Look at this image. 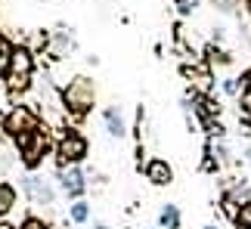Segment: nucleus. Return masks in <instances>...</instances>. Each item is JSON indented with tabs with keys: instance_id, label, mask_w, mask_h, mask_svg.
<instances>
[{
	"instance_id": "1",
	"label": "nucleus",
	"mask_w": 251,
	"mask_h": 229,
	"mask_svg": "<svg viewBox=\"0 0 251 229\" xmlns=\"http://www.w3.org/2000/svg\"><path fill=\"white\" fill-rule=\"evenodd\" d=\"M59 102H62V112L69 114V118H75V121L87 118L90 109L96 106V84L87 78V74H75V78L62 87Z\"/></svg>"
},
{
	"instance_id": "2",
	"label": "nucleus",
	"mask_w": 251,
	"mask_h": 229,
	"mask_svg": "<svg viewBox=\"0 0 251 229\" xmlns=\"http://www.w3.org/2000/svg\"><path fill=\"white\" fill-rule=\"evenodd\" d=\"M41 130V114H37L31 106H13L6 114H3V133L9 139H25L31 133Z\"/></svg>"
},
{
	"instance_id": "3",
	"label": "nucleus",
	"mask_w": 251,
	"mask_h": 229,
	"mask_svg": "<svg viewBox=\"0 0 251 229\" xmlns=\"http://www.w3.org/2000/svg\"><path fill=\"white\" fill-rule=\"evenodd\" d=\"M87 155H90V142L81 130L69 127L56 142V158H59V167H69V164H84Z\"/></svg>"
},
{
	"instance_id": "4",
	"label": "nucleus",
	"mask_w": 251,
	"mask_h": 229,
	"mask_svg": "<svg viewBox=\"0 0 251 229\" xmlns=\"http://www.w3.org/2000/svg\"><path fill=\"white\" fill-rule=\"evenodd\" d=\"M31 78H34V53L28 46H16L13 69H9V78H6L9 93H25L31 87Z\"/></svg>"
},
{
	"instance_id": "5",
	"label": "nucleus",
	"mask_w": 251,
	"mask_h": 229,
	"mask_svg": "<svg viewBox=\"0 0 251 229\" xmlns=\"http://www.w3.org/2000/svg\"><path fill=\"white\" fill-rule=\"evenodd\" d=\"M16 149H19V161H22V167L37 170L44 164V155L50 152V133H47V127H41L37 133H31V137L19 139Z\"/></svg>"
},
{
	"instance_id": "6",
	"label": "nucleus",
	"mask_w": 251,
	"mask_h": 229,
	"mask_svg": "<svg viewBox=\"0 0 251 229\" xmlns=\"http://www.w3.org/2000/svg\"><path fill=\"white\" fill-rule=\"evenodd\" d=\"M22 189H25V195L31 198L34 205H56V189H53L50 180L41 177V174L22 177Z\"/></svg>"
},
{
	"instance_id": "7",
	"label": "nucleus",
	"mask_w": 251,
	"mask_h": 229,
	"mask_svg": "<svg viewBox=\"0 0 251 229\" xmlns=\"http://www.w3.org/2000/svg\"><path fill=\"white\" fill-rule=\"evenodd\" d=\"M59 189L65 192V198L78 202L87 192V180H84V170L81 164H69V167H59Z\"/></svg>"
},
{
	"instance_id": "8",
	"label": "nucleus",
	"mask_w": 251,
	"mask_h": 229,
	"mask_svg": "<svg viewBox=\"0 0 251 229\" xmlns=\"http://www.w3.org/2000/svg\"><path fill=\"white\" fill-rule=\"evenodd\" d=\"M189 96H192V112H196V118H199L201 127H205V124H211V121H220V106L211 99V93L189 90Z\"/></svg>"
},
{
	"instance_id": "9",
	"label": "nucleus",
	"mask_w": 251,
	"mask_h": 229,
	"mask_svg": "<svg viewBox=\"0 0 251 229\" xmlns=\"http://www.w3.org/2000/svg\"><path fill=\"white\" fill-rule=\"evenodd\" d=\"M143 177H146L152 186H171L174 183V170L165 158H149L146 164H143Z\"/></svg>"
},
{
	"instance_id": "10",
	"label": "nucleus",
	"mask_w": 251,
	"mask_h": 229,
	"mask_svg": "<svg viewBox=\"0 0 251 229\" xmlns=\"http://www.w3.org/2000/svg\"><path fill=\"white\" fill-rule=\"evenodd\" d=\"M183 74L196 84V90H201V93L214 90V74H211L208 65H183Z\"/></svg>"
},
{
	"instance_id": "11",
	"label": "nucleus",
	"mask_w": 251,
	"mask_h": 229,
	"mask_svg": "<svg viewBox=\"0 0 251 229\" xmlns=\"http://www.w3.org/2000/svg\"><path fill=\"white\" fill-rule=\"evenodd\" d=\"M102 121H105V130H109V137H115V139L127 137V124H124V114H121L118 106H105Z\"/></svg>"
},
{
	"instance_id": "12",
	"label": "nucleus",
	"mask_w": 251,
	"mask_h": 229,
	"mask_svg": "<svg viewBox=\"0 0 251 229\" xmlns=\"http://www.w3.org/2000/svg\"><path fill=\"white\" fill-rule=\"evenodd\" d=\"M19 205V192L13 183H6V180H0V220L13 211V207Z\"/></svg>"
},
{
	"instance_id": "13",
	"label": "nucleus",
	"mask_w": 251,
	"mask_h": 229,
	"mask_svg": "<svg viewBox=\"0 0 251 229\" xmlns=\"http://www.w3.org/2000/svg\"><path fill=\"white\" fill-rule=\"evenodd\" d=\"M13 53H16V44H9L3 34H0V81L9 78V69H13Z\"/></svg>"
},
{
	"instance_id": "14",
	"label": "nucleus",
	"mask_w": 251,
	"mask_h": 229,
	"mask_svg": "<svg viewBox=\"0 0 251 229\" xmlns=\"http://www.w3.org/2000/svg\"><path fill=\"white\" fill-rule=\"evenodd\" d=\"M158 226L161 229H180L183 226V217H180V207L177 205H165L158 211Z\"/></svg>"
},
{
	"instance_id": "15",
	"label": "nucleus",
	"mask_w": 251,
	"mask_h": 229,
	"mask_svg": "<svg viewBox=\"0 0 251 229\" xmlns=\"http://www.w3.org/2000/svg\"><path fill=\"white\" fill-rule=\"evenodd\" d=\"M69 220L72 223H87L90 220V205H87L84 198H78V202L69 205Z\"/></svg>"
},
{
	"instance_id": "16",
	"label": "nucleus",
	"mask_w": 251,
	"mask_h": 229,
	"mask_svg": "<svg viewBox=\"0 0 251 229\" xmlns=\"http://www.w3.org/2000/svg\"><path fill=\"white\" fill-rule=\"evenodd\" d=\"M69 50H75V41L69 31H56L53 34V56H65Z\"/></svg>"
},
{
	"instance_id": "17",
	"label": "nucleus",
	"mask_w": 251,
	"mask_h": 229,
	"mask_svg": "<svg viewBox=\"0 0 251 229\" xmlns=\"http://www.w3.org/2000/svg\"><path fill=\"white\" fill-rule=\"evenodd\" d=\"M233 226H236V229H251V198L239 205V211H236V217H233Z\"/></svg>"
},
{
	"instance_id": "18",
	"label": "nucleus",
	"mask_w": 251,
	"mask_h": 229,
	"mask_svg": "<svg viewBox=\"0 0 251 229\" xmlns=\"http://www.w3.org/2000/svg\"><path fill=\"white\" fill-rule=\"evenodd\" d=\"M239 84H242V78H224V81H220V90H224L226 96H236L239 99V93H242V90H239Z\"/></svg>"
},
{
	"instance_id": "19",
	"label": "nucleus",
	"mask_w": 251,
	"mask_h": 229,
	"mask_svg": "<svg viewBox=\"0 0 251 229\" xmlns=\"http://www.w3.org/2000/svg\"><path fill=\"white\" fill-rule=\"evenodd\" d=\"M239 114H242L245 121H251V90L239 93Z\"/></svg>"
},
{
	"instance_id": "20",
	"label": "nucleus",
	"mask_w": 251,
	"mask_h": 229,
	"mask_svg": "<svg viewBox=\"0 0 251 229\" xmlns=\"http://www.w3.org/2000/svg\"><path fill=\"white\" fill-rule=\"evenodd\" d=\"M214 6H217V13H226V16H233L236 9H239V0H214Z\"/></svg>"
},
{
	"instance_id": "21",
	"label": "nucleus",
	"mask_w": 251,
	"mask_h": 229,
	"mask_svg": "<svg viewBox=\"0 0 251 229\" xmlns=\"http://www.w3.org/2000/svg\"><path fill=\"white\" fill-rule=\"evenodd\" d=\"M19 229H50V226H47V223L41 220V217H25V220H22V226H19Z\"/></svg>"
},
{
	"instance_id": "22",
	"label": "nucleus",
	"mask_w": 251,
	"mask_h": 229,
	"mask_svg": "<svg viewBox=\"0 0 251 229\" xmlns=\"http://www.w3.org/2000/svg\"><path fill=\"white\" fill-rule=\"evenodd\" d=\"M199 6V0H177V9H180V16H192V9Z\"/></svg>"
},
{
	"instance_id": "23",
	"label": "nucleus",
	"mask_w": 251,
	"mask_h": 229,
	"mask_svg": "<svg viewBox=\"0 0 251 229\" xmlns=\"http://www.w3.org/2000/svg\"><path fill=\"white\" fill-rule=\"evenodd\" d=\"M242 90H251V69H245L242 74Z\"/></svg>"
},
{
	"instance_id": "24",
	"label": "nucleus",
	"mask_w": 251,
	"mask_h": 229,
	"mask_svg": "<svg viewBox=\"0 0 251 229\" xmlns=\"http://www.w3.org/2000/svg\"><path fill=\"white\" fill-rule=\"evenodd\" d=\"M0 229H19V226H13V223H6V220H0Z\"/></svg>"
},
{
	"instance_id": "25",
	"label": "nucleus",
	"mask_w": 251,
	"mask_h": 229,
	"mask_svg": "<svg viewBox=\"0 0 251 229\" xmlns=\"http://www.w3.org/2000/svg\"><path fill=\"white\" fill-rule=\"evenodd\" d=\"M93 229H109V226H105V223H96V226H93Z\"/></svg>"
},
{
	"instance_id": "26",
	"label": "nucleus",
	"mask_w": 251,
	"mask_h": 229,
	"mask_svg": "<svg viewBox=\"0 0 251 229\" xmlns=\"http://www.w3.org/2000/svg\"><path fill=\"white\" fill-rule=\"evenodd\" d=\"M201 229H217V226H201Z\"/></svg>"
},
{
	"instance_id": "27",
	"label": "nucleus",
	"mask_w": 251,
	"mask_h": 229,
	"mask_svg": "<svg viewBox=\"0 0 251 229\" xmlns=\"http://www.w3.org/2000/svg\"><path fill=\"white\" fill-rule=\"evenodd\" d=\"M158 229H161V226H158Z\"/></svg>"
}]
</instances>
